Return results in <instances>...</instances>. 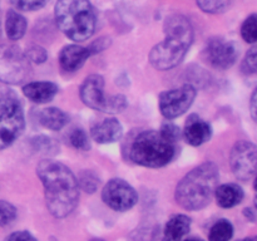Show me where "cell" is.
<instances>
[{"mask_svg":"<svg viewBox=\"0 0 257 241\" xmlns=\"http://www.w3.org/2000/svg\"><path fill=\"white\" fill-rule=\"evenodd\" d=\"M30 75V62L15 45H0V82L22 84Z\"/></svg>","mask_w":257,"mask_h":241,"instance_id":"obj_7","label":"cell"},{"mask_svg":"<svg viewBox=\"0 0 257 241\" xmlns=\"http://www.w3.org/2000/svg\"><path fill=\"white\" fill-rule=\"evenodd\" d=\"M93 141L100 145L117 142L123 136V127L115 118H105L100 123L93 126L90 130Z\"/></svg>","mask_w":257,"mask_h":241,"instance_id":"obj_14","label":"cell"},{"mask_svg":"<svg viewBox=\"0 0 257 241\" xmlns=\"http://www.w3.org/2000/svg\"><path fill=\"white\" fill-rule=\"evenodd\" d=\"M27 19L17 10H9L5 18V32L10 40H19L27 32Z\"/></svg>","mask_w":257,"mask_h":241,"instance_id":"obj_20","label":"cell"},{"mask_svg":"<svg viewBox=\"0 0 257 241\" xmlns=\"http://www.w3.org/2000/svg\"><path fill=\"white\" fill-rule=\"evenodd\" d=\"M69 142L75 150L88 151L90 148L89 138L82 128H74L69 136Z\"/></svg>","mask_w":257,"mask_h":241,"instance_id":"obj_25","label":"cell"},{"mask_svg":"<svg viewBox=\"0 0 257 241\" xmlns=\"http://www.w3.org/2000/svg\"><path fill=\"white\" fill-rule=\"evenodd\" d=\"M198 8L208 14H220L230 8L231 0H196Z\"/></svg>","mask_w":257,"mask_h":241,"instance_id":"obj_23","label":"cell"},{"mask_svg":"<svg viewBox=\"0 0 257 241\" xmlns=\"http://www.w3.org/2000/svg\"><path fill=\"white\" fill-rule=\"evenodd\" d=\"M54 17L63 34L74 42H84L94 34L97 15L89 0H58Z\"/></svg>","mask_w":257,"mask_h":241,"instance_id":"obj_3","label":"cell"},{"mask_svg":"<svg viewBox=\"0 0 257 241\" xmlns=\"http://www.w3.org/2000/svg\"><path fill=\"white\" fill-rule=\"evenodd\" d=\"M257 148L252 142L238 141L231 150L230 165L237 180L247 182L255 177Z\"/></svg>","mask_w":257,"mask_h":241,"instance_id":"obj_10","label":"cell"},{"mask_svg":"<svg viewBox=\"0 0 257 241\" xmlns=\"http://www.w3.org/2000/svg\"><path fill=\"white\" fill-rule=\"evenodd\" d=\"M90 53L88 48L80 47L77 44H70L63 48L59 54L60 67L67 72H75L83 67Z\"/></svg>","mask_w":257,"mask_h":241,"instance_id":"obj_15","label":"cell"},{"mask_svg":"<svg viewBox=\"0 0 257 241\" xmlns=\"http://www.w3.org/2000/svg\"><path fill=\"white\" fill-rule=\"evenodd\" d=\"M197 90L193 85L183 84L182 87L166 90L160 94V110L166 119H175L188 110L195 100Z\"/></svg>","mask_w":257,"mask_h":241,"instance_id":"obj_9","label":"cell"},{"mask_svg":"<svg viewBox=\"0 0 257 241\" xmlns=\"http://www.w3.org/2000/svg\"><path fill=\"white\" fill-rule=\"evenodd\" d=\"M216 201L223 208H231L241 203L243 198V190L237 183H223L215 190Z\"/></svg>","mask_w":257,"mask_h":241,"instance_id":"obj_18","label":"cell"},{"mask_svg":"<svg viewBox=\"0 0 257 241\" xmlns=\"http://www.w3.org/2000/svg\"><path fill=\"white\" fill-rule=\"evenodd\" d=\"M165 35L180 38L188 43L193 42V28L190 20L181 14H173L166 19L165 22Z\"/></svg>","mask_w":257,"mask_h":241,"instance_id":"obj_17","label":"cell"},{"mask_svg":"<svg viewBox=\"0 0 257 241\" xmlns=\"http://www.w3.org/2000/svg\"><path fill=\"white\" fill-rule=\"evenodd\" d=\"M176 153V143L162 135L161 131L141 132L132 142L130 157L145 167L157 168L168 165Z\"/></svg>","mask_w":257,"mask_h":241,"instance_id":"obj_4","label":"cell"},{"mask_svg":"<svg viewBox=\"0 0 257 241\" xmlns=\"http://www.w3.org/2000/svg\"><path fill=\"white\" fill-rule=\"evenodd\" d=\"M212 135V128L197 114H191L185 125V138L191 146H201L207 142Z\"/></svg>","mask_w":257,"mask_h":241,"instance_id":"obj_13","label":"cell"},{"mask_svg":"<svg viewBox=\"0 0 257 241\" xmlns=\"http://www.w3.org/2000/svg\"><path fill=\"white\" fill-rule=\"evenodd\" d=\"M220 172L213 162H205L187 173L176 187L175 197L178 205L188 211H198L210 203Z\"/></svg>","mask_w":257,"mask_h":241,"instance_id":"obj_2","label":"cell"},{"mask_svg":"<svg viewBox=\"0 0 257 241\" xmlns=\"http://www.w3.org/2000/svg\"><path fill=\"white\" fill-rule=\"evenodd\" d=\"M241 35L243 40L247 43H256L257 40V17L256 14H251L247 19L243 22L241 27Z\"/></svg>","mask_w":257,"mask_h":241,"instance_id":"obj_24","label":"cell"},{"mask_svg":"<svg viewBox=\"0 0 257 241\" xmlns=\"http://www.w3.org/2000/svg\"><path fill=\"white\" fill-rule=\"evenodd\" d=\"M68 120H69L68 115L62 109L55 107L45 108L39 114L40 125L50 131H60L67 126Z\"/></svg>","mask_w":257,"mask_h":241,"instance_id":"obj_21","label":"cell"},{"mask_svg":"<svg viewBox=\"0 0 257 241\" xmlns=\"http://www.w3.org/2000/svg\"><path fill=\"white\" fill-rule=\"evenodd\" d=\"M35 145H37V147L39 148V150L47 151V152L53 148L52 140L48 137H44V136H40V137L35 138Z\"/></svg>","mask_w":257,"mask_h":241,"instance_id":"obj_33","label":"cell"},{"mask_svg":"<svg viewBox=\"0 0 257 241\" xmlns=\"http://www.w3.org/2000/svg\"><path fill=\"white\" fill-rule=\"evenodd\" d=\"M80 99L87 107L104 113H119L127 107V98L122 94H104V79L99 74H90L80 85Z\"/></svg>","mask_w":257,"mask_h":241,"instance_id":"obj_6","label":"cell"},{"mask_svg":"<svg viewBox=\"0 0 257 241\" xmlns=\"http://www.w3.org/2000/svg\"><path fill=\"white\" fill-rule=\"evenodd\" d=\"M78 185H79L84 191L92 193L98 188L99 181H98V177L94 175V173L89 172V171H84V172L80 173Z\"/></svg>","mask_w":257,"mask_h":241,"instance_id":"obj_28","label":"cell"},{"mask_svg":"<svg viewBox=\"0 0 257 241\" xmlns=\"http://www.w3.org/2000/svg\"><path fill=\"white\" fill-rule=\"evenodd\" d=\"M17 218V208L14 205L4 200H0V226H9Z\"/></svg>","mask_w":257,"mask_h":241,"instance_id":"obj_26","label":"cell"},{"mask_svg":"<svg viewBox=\"0 0 257 241\" xmlns=\"http://www.w3.org/2000/svg\"><path fill=\"white\" fill-rule=\"evenodd\" d=\"M233 235V226L228 220H218L210 230L211 241H227L232 237Z\"/></svg>","mask_w":257,"mask_h":241,"instance_id":"obj_22","label":"cell"},{"mask_svg":"<svg viewBox=\"0 0 257 241\" xmlns=\"http://www.w3.org/2000/svg\"><path fill=\"white\" fill-rule=\"evenodd\" d=\"M8 240H35L34 236L28 231H17L8 236Z\"/></svg>","mask_w":257,"mask_h":241,"instance_id":"obj_34","label":"cell"},{"mask_svg":"<svg viewBox=\"0 0 257 241\" xmlns=\"http://www.w3.org/2000/svg\"><path fill=\"white\" fill-rule=\"evenodd\" d=\"M49 0H10L13 7L22 12H34L44 7Z\"/></svg>","mask_w":257,"mask_h":241,"instance_id":"obj_27","label":"cell"},{"mask_svg":"<svg viewBox=\"0 0 257 241\" xmlns=\"http://www.w3.org/2000/svg\"><path fill=\"white\" fill-rule=\"evenodd\" d=\"M24 127V112L18 95L10 89H0V150L13 145Z\"/></svg>","mask_w":257,"mask_h":241,"instance_id":"obj_5","label":"cell"},{"mask_svg":"<svg viewBox=\"0 0 257 241\" xmlns=\"http://www.w3.org/2000/svg\"><path fill=\"white\" fill-rule=\"evenodd\" d=\"M161 132L165 137H167L168 140H171L172 142H177L178 138H180V128L176 125L171 122H166L162 125V128H161Z\"/></svg>","mask_w":257,"mask_h":241,"instance_id":"obj_31","label":"cell"},{"mask_svg":"<svg viewBox=\"0 0 257 241\" xmlns=\"http://www.w3.org/2000/svg\"><path fill=\"white\" fill-rule=\"evenodd\" d=\"M190 43L178 38L166 35L165 40L152 48L150 53V62L158 70H168L177 67L190 49Z\"/></svg>","mask_w":257,"mask_h":241,"instance_id":"obj_8","label":"cell"},{"mask_svg":"<svg viewBox=\"0 0 257 241\" xmlns=\"http://www.w3.org/2000/svg\"><path fill=\"white\" fill-rule=\"evenodd\" d=\"M206 62L220 70L228 69L235 64L238 57V48L233 42L223 38H212L203 50Z\"/></svg>","mask_w":257,"mask_h":241,"instance_id":"obj_12","label":"cell"},{"mask_svg":"<svg viewBox=\"0 0 257 241\" xmlns=\"http://www.w3.org/2000/svg\"><path fill=\"white\" fill-rule=\"evenodd\" d=\"M37 173L44 187L49 212L57 218L70 215L79 200V185L70 168L58 161L44 160L38 165Z\"/></svg>","mask_w":257,"mask_h":241,"instance_id":"obj_1","label":"cell"},{"mask_svg":"<svg viewBox=\"0 0 257 241\" xmlns=\"http://www.w3.org/2000/svg\"><path fill=\"white\" fill-rule=\"evenodd\" d=\"M256 47H252L246 54L245 60L242 62V72L245 74H255L257 70V54Z\"/></svg>","mask_w":257,"mask_h":241,"instance_id":"obj_29","label":"cell"},{"mask_svg":"<svg viewBox=\"0 0 257 241\" xmlns=\"http://www.w3.org/2000/svg\"><path fill=\"white\" fill-rule=\"evenodd\" d=\"M25 55H27V58L29 59V62L38 63V64L44 63L48 58L47 50H45L44 48L39 47V45H32V47L28 48V49L25 50Z\"/></svg>","mask_w":257,"mask_h":241,"instance_id":"obj_30","label":"cell"},{"mask_svg":"<svg viewBox=\"0 0 257 241\" xmlns=\"http://www.w3.org/2000/svg\"><path fill=\"white\" fill-rule=\"evenodd\" d=\"M23 93L32 102L43 104L57 95L58 85L52 82H30L23 87Z\"/></svg>","mask_w":257,"mask_h":241,"instance_id":"obj_16","label":"cell"},{"mask_svg":"<svg viewBox=\"0 0 257 241\" xmlns=\"http://www.w3.org/2000/svg\"><path fill=\"white\" fill-rule=\"evenodd\" d=\"M250 110H251V115H252V119H256V90L252 93L251 95V100H250Z\"/></svg>","mask_w":257,"mask_h":241,"instance_id":"obj_35","label":"cell"},{"mask_svg":"<svg viewBox=\"0 0 257 241\" xmlns=\"http://www.w3.org/2000/svg\"><path fill=\"white\" fill-rule=\"evenodd\" d=\"M191 230V218L187 215H175L167 221L165 237L167 240H180Z\"/></svg>","mask_w":257,"mask_h":241,"instance_id":"obj_19","label":"cell"},{"mask_svg":"<svg viewBox=\"0 0 257 241\" xmlns=\"http://www.w3.org/2000/svg\"><path fill=\"white\" fill-rule=\"evenodd\" d=\"M109 38H99L98 40H95L94 43H92V44L88 47V49H89V53L90 55L92 54H97V53H100L103 52V50L105 49V48L109 45Z\"/></svg>","mask_w":257,"mask_h":241,"instance_id":"obj_32","label":"cell"},{"mask_svg":"<svg viewBox=\"0 0 257 241\" xmlns=\"http://www.w3.org/2000/svg\"><path fill=\"white\" fill-rule=\"evenodd\" d=\"M243 213H245V216L251 221V222H255L256 212L252 210V208H245V210H243Z\"/></svg>","mask_w":257,"mask_h":241,"instance_id":"obj_36","label":"cell"},{"mask_svg":"<svg viewBox=\"0 0 257 241\" xmlns=\"http://www.w3.org/2000/svg\"><path fill=\"white\" fill-rule=\"evenodd\" d=\"M102 198L114 211L131 210L137 203L138 195L135 188L122 178L108 181L102 191Z\"/></svg>","mask_w":257,"mask_h":241,"instance_id":"obj_11","label":"cell"}]
</instances>
